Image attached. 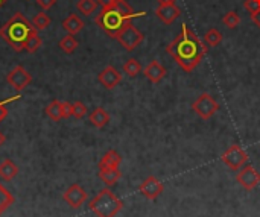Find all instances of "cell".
<instances>
[{"mask_svg": "<svg viewBox=\"0 0 260 217\" xmlns=\"http://www.w3.org/2000/svg\"><path fill=\"white\" fill-rule=\"evenodd\" d=\"M163 190H165L163 183H161L158 178H155V176H148V178L140 184V187H139V192H140L146 199H149V201L157 199V198L163 193Z\"/></svg>", "mask_w": 260, "mask_h": 217, "instance_id": "obj_10", "label": "cell"}, {"mask_svg": "<svg viewBox=\"0 0 260 217\" xmlns=\"http://www.w3.org/2000/svg\"><path fill=\"white\" fill-rule=\"evenodd\" d=\"M6 82H8L15 91L20 93V91H23V90L32 82V76H30V73H29L24 67L15 65V67L8 73Z\"/></svg>", "mask_w": 260, "mask_h": 217, "instance_id": "obj_8", "label": "cell"}, {"mask_svg": "<svg viewBox=\"0 0 260 217\" xmlns=\"http://www.w3.org/2000/svg\"><path fill=\"white\" fill-rule=\"evenodd\" d=\"M222 23H224L229 29H235V27H238V26L241 24V17H239V14H238V12H235V11H229V12L224 15Z\"/></svg>", "mask_w": 260, "mask_h": 217, "instance_id": "obj_28", "label": "cell"}, {"mask_svg": "<svg viewBox=\"0 0 260 217\" xmlns=\"http://www.w3.org/2000/svg\"><path fill=\"white\" fill-rule=\"evenodd\" d=\"M70 117H73V103L62 102V119H70Z\"/></svg>", "mask_w": 260, "mask_h": 217, "instance_id": "obj_31", "label": "cell"}, {"mask_svg": "<svg viewBox=\"0 0 260 217\" xmlns=\"http://www.w3.org/2000/svg\"><path fill=\"white\" fill-rule=\"evenodd\" d=\"M236 181L239 183L241 187H244L245 190L251 192L254 190L260 184V173L254 169V166L251 164H245L236 175Z\"/></svg>", "mask_w": 260, "mask_h": 217, "instance_id": "obj_9", "label": "cell"}, {"mask_svg": "<svg viewBox=\"0 0 260 217\" xmlns=\"http://www.w3.org/2000/svg\"><path fill=\"white\" fill-rule=\"evenodd\" d=\"M46 116L53 120V122H59L62 119V102L59 100H52L46 108H44Z\"/></svg>", "mask_w": 260, "mask_h": 217, "instance_id": "obj_20", "label": "cell"}, {"mask_svg": "<svg viewBox=\"0 0 260 217\" xmlns=\"http://www.w3.org/2000/svg\"><path fill=\"white\" fill-rule=\"evenodd\" d=\"M158 5H175L177 0H157Z\"/></svg>", "mask_w": 260, "mask_h": 217, "instance_id": "obj_36", "label": "cell"}, {"mask_svg": "<svg viewBox=\"0 0 260 217\" xmlns=\"http://www.w3.org/2000/svg\"><path fill=\"white\" fill-rule=\"evenodd\" d=\"M94 21L105 33H108L111 38H116L119 32L133 20L125 17L116 6H111V8H102V11L96 15Z\"/></svg>", "mask_w": 260, "mask_h": 217, "instance_id": "obj_4", "label": "cell"}, {"mask_svg": "<svg viewBox=\"0 0 260 217\" xmlns=\"http://www.w3.org/2000/svg\"><path fill=\"white\" fill-rule=\"evenodd\" d=\"M14 204V196L0 184V214Z\"/></svg>", "mask_w": 260, "mask_h": 217, "instance_id": "obj_26", "label": "cell"}, {"mask_svg": "<svg viewBox=\"0 0 260 217\" xmlns=\"http://www.w3.org/2000/svg\"><path fill=\"white\" fill-rule=\"evenodd\" d=\"M98 81L101 82V85L107 90H113L116 88L120 82H122V73L113 67V65H107L98 76Z\"/></svg>", "mask_w": 260, "mask_h": 217, "instance_id": "obj_12", "label": "cell"}, {"mask_svg": "<svg viewBox=\"0 0 260 217\" xmlns=\"http://www.w3.org/2000/svg\"><path fill=\"white\" fill-rule=\"evenodd\" d=\"M251 20L254 21V24H256V26L260 29V9L251 14Z\"/></svg>", "mask_w": 260, "mask_h": 217, "instance_id": "obj_35", "label": "cell"}, {"mask_svg": "<svg viewBox=\"0 0 260 217\" xmlns=\"http://www.w3.org/2000/svg\"><path fill=\"white\" fill-rule=\"evenodd\" d=\"M87 111L88 110H87V106L82 102H79V100L73 102V117L75 119H78V120L84 119L87 116Z\"/></svg>", "mask_w": 260, "mask_h": 217, "instance_id": "obj_29", "label": "cell"}, {"mask_svg": "<svg viewBox=\"0 0 260 217\" xmlns=\"http://www.w3.org/2000/svg\"><path fill=\"white\" fill-rule=\"evenodd\" d=\"M6 2H8V0H0V8H2V6H3V5L6 3Z\"/></svg>", "mask_w": 260, "mask_h": 217, "instance_id": "obj_38", "label": "cell"}, {"mask_svg": "<svg viewBox=\"0 0 260 217\" xmlns=\"http://www.w3.org/2000/svg\"><path fill=\"white\" fill-rule=\"evenodd\" d=\"M143 33L133 24V21L131 23H128L120 32H119V35L116 37V40L122 44V47L123 49H126L128 52H133L134 49H137L140 44H142V41H143Z\"/></svg>", "mask_w": 260, "mask_h": 217, "instance_id": "obj_7", "label": "cell"}, {"mask_svg": "<svg viewBox=\"0 0 260 217\" xmlns=\"http://www.w3.org/2000/svg\"><path fill=\"white\" fill-rule=\"evenodd\" d=\"M155 15L165 24H172L181 15V9L177 5H158V8L155 9Z\"/></svg>", "mask_w": 260, "mask_h": 217, "instance_id": "obj_13", "label": "cell"}, {"mask_svg": "<svg viewBox=\"0 0 260 217\" xmlns=\"http://www.w3.org/2000/svg\"><path fill=\"white\" fill-rule=\"evenodd\" d=\"M122 163V157L119 152H116L114 149H110L99 161L98 167L99 169H108V167H119Z\"/></svg>", "mask_w": 260, "mask_h": 217, "instance_id": "obj_18", "label": "cell"}, {"mask_svg": "<svg viewBox=\"0 0 260 217\" xmlns=\"http://www.w3.org/2000/svg\"><path fill=\"white\" fill-rule=\"evenodd\" d=\"M221 161L230 170L239 172L245 164H248V154L239 144H233L221 155Z\"/></svg>", "mask_w": 260, "mask_h": 217, "instance_id": "obj_6", "label": "cell"}, {"mask_svg": "<svg viewBox=\"0 0 260 217\" xmlns=\"http://www.w3.org/2000/svg\"><path fill=\"white\" fill-rule=\"evenodd\" d=\"M3 143H5V135L0 132V146H3Z\"/></svg>", "mask_w": 260, "mask_h": 217, "instance_id": "obj_37", "label": "cell"}, {"mask_svg": "<svg viewBox=\"0 0 260 217\" xmlns=\"http://www.w3.org/2000/svg\"><path fill=\"white\" fill-rule=\"evenodd\" d=\"M76 8L81 14L84 15H91L96 9H98V2L96 0H78Z\"/></svg>", "mask_w": 260, "mask_h": 217, "instance_id": "obj_25", "label": "cell"}, {"mask_svg": "<svg viewBox=\"0 0 260 217\" xmlns=\"http://www.w3.org/2000/svg\"><path fill=\"white\" fill-rule=\"evenodd\" d=\"M221 41H222V33L216 27L209 29L204 35V43L207 47H216L221 44Z\"/></svg>", "mask_w": 260, "mask_h": 217, "instance_id": "obj_22", "label": "cell"}, {"mask_svg": "<svg viewBox=\"0 0 260 217\" xmlns=\"http://www.w3.org/2000/svg\"><path fill=\"white\" fill-rule=\"evenodd\" d=\"M88 120H90V123H91L93 126H96V128H104V126H107V125L110 123V114H108L104 108L98 106V108H94V110L90 113Z\"/></svg>", "mask_w": 260, "mask_h": 217, "instance_id": "obj_17", "label": "cell"}, {"mask_svg": "<svg viewBox=\"0 0 260 217\" xmlns=\"http://www.w3.org/2000/svg\"><path fill=\"white\" fill-rule=\"evenodd\" d=\"M244 8H245L250 14H253V12H256V11H259L260 9V0H245V2H244Z\"/></svg>", "mask_w": 260, "mask_h": 217, "instance_id": "obj_30", "label": "cell"}, {"mask_svg": "<svg viewBox=\"0 0 260 217\" xmlns=\"http://www.w3.org/2000/svg\"><path fill=\"white\" fill-rule=\"evenodd\" d=\"M207 50L206 43H203L186 23H183L180 33L166 47V52L187 73L193 71L201 64Z\"/></svg>", "mask_w": 260, "mask_h": 217, "instance_id": "obj_1", "label": "cell"}, {"mask_svg": "<svg viewBox=\"0 0 260 217\" xmlns=\"http://www.w3.org/2000/svg\"><path fill=\"white\" fill-rule=\"evenodd\" d=\"M41 44H43V40H41V37L38 35V30L35 29V30L29 35V38H27V41H26V44H24V50L29 52V53H35V52L41 47Z\"/></svg>", "mask_w": 260, "mask_h": 217, "instance_id": "obj_23", "label": "cell"}, {"mask_svg": "<svg viewBox=\"0 0 260 217\" xmlns=\"http://www.w3.org/2000/svg\"><path fill=\"white\" fill-rule=\"evenodd\" d=\"M88 208L98 217H116L123 208V201L107 187L88 202Z\"/></svg>", "mask_w": 260, "mask_h": 217, "instance_id": "obj_3", "label": "cell"}, {"mask_svg": "<svg viewBox=\"0 0 260 217\" xmlns=\"http://www.w3.org/2000/svg\"><path fill=\"white\" fill-rule=\"evenodd\" d=\"M142 64L136 59V58H129L126 59V62L123 64V73H126V76L129 78H136L142 73Z\"/></svg>", "mask_w": 260, "mask_h": 217, "instance_id": "obj_21", "label": "cell"}, {"mask_svg": "<svg viewBox=\"0 0 260 217\" xmlns=\"http://www.w3.org/2000/svg\"><path fill=\"white\" fill-rule=\"evenodd\" d=\"M84 27V21L76 15V14H70L64 21H62V29L69 33V35H76L82 30Z\"/></svg>", "mask_w": 260, "mask_h": 217, "instance_id": "obj_16", "label": "cell"}, {"mask_svg": "<svg viewBox=\"0 0 260 217\" xmlns=\"http://www.w3.org/2000/svg\"><path fill=\"white\" fill-rule=\"evenodd\" d=\"M8 116V108H6V103L0 102V122Z\"/></svg>", "mask_w": 260, "mask_h": 217, "instance_id": "obj_34", "label": "cell"}, {"mask_svg": "<svg viewBox=\"0 0 260 217\" xmlns=\"http://www.w3.org/2000/svg\"><path fill=\"white\" fill-rule=\"evenodd\" d=\"M98 2V5H101L102 8H111V6H114L119 0H96Z\"/></svg>", "mask_w": 260, "mask_h": 217, "instance_id": "obj_33", "label": "cell"}, {"mask_svg": "<svg viewBox=\"0 0 260 217\" xmlns=\"http://www.w3.org/2000/svg\"><path fill=\"white\" fill-rule=\"evenodd\" d=\"M37 3H38L44 11H47V9H50V8L56 3V0H37Z\"/></svg>", "mask_w": 260, "mask_h": 217, "instance_id": "obj_32", "label": "cell"}, {"mask_svg": "<svg viewBox=\"0 0 260 217\" xmlns=\"http://www.w3.org/2000/svg\"><path fill=\"white\" fill-rule=\"evenodd\" d=\"M18 173V167L14 161L11 160H3L0 163V178L5 179V181H11L12 178H15Z\"/></svg>", "mask_w": 260, "mask_h": 217, "instance_id": "obj_19", "label": "cell"}, {"mask_svg": "<svg viewBox=\"0 0 260 217\" xmlns=\"http://www.w3.org/2000/svg\"><path fill=\"white\" fill-rule=\"evenodd\" d=\"M59 49H61L64 53H67V55L73 53V52L78 49V41H76V38H75L73 35H66V37H62V38L59 40Z\"/></svg>", "mask_w": 260, "mask_h": 217, "instance_id": "obj_24", "label": "cell"}, {"mask_svg": "<svg viewBox=\"0 0 260 217\" xmlns=\"http://www.w3.org/2000/svg\"><path fill=\"white\" fill-rule=\"evenodd\" d=\"M193 113L203 119V120H210L218 111H219V103L210 93H201L192 103Z\"/></svg>", "mask_w": 260, "mask_h": 217, "instance_id": "obj_5", "label": "cell"}, {"mask_svg": "<svg viewBox=\"0 0 260 217\" xmlns=\"http://www.w3.org/2000/svg\"><path fill=\"white\" fill-rule=\"evenodd\" d=\"M34 30H35V27H34L32 21H29L23 14L17 12L0 27V37L15 52H20V50H24V44Z\"/></svg>", "mask_w": 260, "mask_h": 217, "instance_id": "obj_2", "label": "cell"}, {"mask_svg": "<svg viewBox=\"0 0 260 217\" xmlns=\"http://www.w3.org/2000/svg\"><path fill=\"white\" fill-rule=\"evenodd\" d=\"M50 17L46 14V12H38L34 18H32V24H34V27L37 29V30H43V29H46L49 24H50Z\"/></svg>", "mask_w": 260, "mask_h": 217, "instance_id": "obj_27", "label": "cell"}, {"mask_svg": "<svg viewBox=\"0 0 260 217\" xmlns=\"http://www.w3.org/2000/svg\"><path fill=\"white\" fill-rule=\"evenodd\" d=\"M98 176L107 187H113L117 184V181L122 178V172L119 167H108V169H99Z\"/></svg>", "mask_w": 260, "mask_h": 217, "instance_id": "obj_15", "label": "cell"}, {"mask_svg": "<svg viewBox=\"0 0 260 217\" xmlns=\"http://www.w3.org/2000/svg\"><path fill=\"white\" fill-rule=\"evenodd\" d=\"M88 195L87 192L79 186V184H72L62 195V199L72 207V208H79L84 205V202L87 201Z\"/></svg>", "mask_w": 260, "mask_h": 217, "instance_id": "obj_11", "label": "cell"}, {"mask_svg": "<svg viewBox=\"0 0 260 217\" xmlns=\"http://www.w3.org/2000/svg\"><path fill=\"white\" fill-rule=\"evenodd\" d=\"M166 73H168L166 67H163L157 59L151 61V62L143 68V75H145L146 79H148L149 82H152V84H160L161 79L166 76Z\"/></svg>", "mask_w": 260, "mask_h": 217, "instance_id": "obj_14", "label": "cell"}]
</instances>
